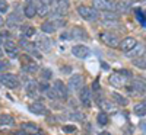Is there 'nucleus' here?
<instances>
[{"label": "nucleus", "instance_id": "nucleus-38", "mask_svg": "<svg viewBox=\"0 0 146 135\" xmlns=\"http://www.w3.org/2000/svg\"><path fill=\"white\" fill-rule=\"evenodd\" d=\"M48 89H50V86H48V81H45V80L38 84V90H40L41 93H47Z\"/></svg>", "mask_w": 146, "mask_h": 135}, {"label": "nucleus", "instance_id": "nucleus-25", "mask_svg": "<svg viewBox=\"0 0 146 135\" xmlns=\"http://www.w3.org/2000/svg\"><path fill=\"white\" fill-rule=\"evenodd\" d=\"M41 31L44 33H54L57 31V28H56V25H54L51 20H47V22H44L42 25H41Z\"/></svg>", "mask_w": 146, "mask_h": 135}, {"label": "nucleus", "instance_id": "nucleus-13", "mask_svg": "<svg viewBox=\"0 0 146 135\" xmlns=\"http://www.w3.org/2000/svg\"><path fill=\"white\" fill-rule=\"evenodd\" d=\"M28 110L32 112L34 115H47L48 113V109L44 103L41 102H34L31 105H28Z\"/></svg>", "mask_w": 146, "mask_h": 135}, {"label": "nucleus", "instance_id": "nucleus-5", "mask_svg": "<svg viewBox=\"0 0 146 135\" xmlns=\"http://www.w3.org/2000/svg\"><path fill=\"white\" fill-rule=\"evenodd\" d=\"M35 45L38 47V50L41 52H50L51 51V48H53V41L48 38L47 35H38L36 36V39H35Z\"/></svg>", "mask_w": 146, "mask_h": 135}, {"label": "nucleus", "instance_id": "nucleus-17", "mask_svg": "<svg viewBox=\"0 0 146 135\" xmlns=\"http://www.w3.org/2000/svg\"><path fill=\"white\" fill-rule=\"evenodd\" d=\"M35 15H36V6H35V3L28 2L25 6H23V16L28 18V19H32Z\"/></svg>", "mask_w": 146, "mask_h": 135}, {"label": "nucleus", "instance_id": "nucleus-11", "mask_svg": "<svg viewBox=\"0 0 146 135\" xmlns=\"http://www.w3.org/2000/svg\"><path fill=\"white\" fill-rule=\"evenodd\" d=\"M67 84H69V89H70V90H73V92H80V89L83 87V77H82L80 74H73V76L69 79Z\"/></svg>", "mask_w": 146, "mask_h": 135}, {"label": "nucleus", "instance_id": "nucleus-30", "mask_svg": "<svg viewBox=\"0 0 146 135\" xmlns=\"http://www.w3.org/2000/svg\"><path fill=\"white\" fill-rule=\"evenodd\" d=\"M22 129L25 131V132H32V134H36V132H40V128L36 126L35 124H23L22 125Z\"/></svg>", "mask_w": 146, "mask_h": 135}, {"label": "nucleus", "instance_id": "nucleus-16", "mask_svg": "<svg viewBox=\"0 0 146 135\" xmlns=\"http://www.w3.org/2000/svg\"><path fill=\"white\" fill-rule=\"evenodd\" d=\"M25 51H27V54L28 55H31L32 58H36V60H41V51L38 50V47L35 45V42L34 44H28L27 47H25Z\"/></svg>", "mask_w": 146, "mask_h": 135}, {"label": "nucleus", "instance_id": "nucleus-40", "mask_svg": "<svg viewBox=\"0 0 146 135\" xmlns=\"http://www.w3.org/2000/svg\"><path fill=\"white\" fill-rule=\"evenodd\" d=\"M63 131L67 132V134H72V132L76 131V126H75V125H64V126H63Z\"/></svg>", "mask_w": 146, "mask_h": 135}, {"label": "nucleus", "instance_id": "nucleus-24", "mask_svg": "<svg viewBox=\"0 0 146 135\" xmlns=\"http://www.w3.org/2000/svg\"><path fill=\"white\" fill-rule=\"evenodd\" d=\"M135 18L143 28H146V12L142 9H135Z\"/></svg>", "mask_w": 146, "mask_h": 135}, {"label": "nucleus", "instance_id": "nucleus-21", "mask_svg": "<svg viewBox=\"0 0 146 135\" xmlns=\"http://www.w3.org/2000/svg\"><path fill=\"white\" fill-rule=\"evenodd\" d=\"M6 25H7V28H10V29L19 26V25H21V19H19V16H18L16 13H10L9 18L6 19Z\"/></svg>", "mask_w": 146, "mask_h": 135}, {"label": "nucleus", "instance_id": "nucleus-14", "mask_svg": "<svg viewBox=\"0 0 146 135\" xmlns=\"http://www.w3.org/2000/svg\"><path fill=\"white\" fill-rule=\"evenodd\" d=\"M130 9H131V5H130L129 0H118V2H114V12H117L118 15L127 13Z\"/></svg>", "mask_w": 146, "mask_h": 135}, {"label": "nucleus", "instance_id": "nucleus-8", "mask_svg": "<svg viewBox=\"0 0 146 135\" xmlns=\"http://www.w3.org/2000/svg\"><path fill=\"white\" fill-rule=\"evenodd\" d=\"M72 54L75 55L76 58H79V60H86L89 57V54H91V50L86 45L78 44V45H75L72 48Z\"/></svg>", "mask_w": 146, "mask_h": 135}, {"label": "nucleus", "instance_id": "nucleus-31", "mask_svg": "<svg viewBox=\"0 0 146 135\" xmlns=\"http://www.w3.org/2000/svg\"><path fill=\"white\" fill-rule=\"evenodd\" d=\"M36 33V29L34 28V26H27L25 28V31H23V38H27V39H29V38H32V36Z\"/></svg>", "mask_w": 146, "mask_h": 135}, {"label": "nucleus", "instance_id": "nucleus-7", "mask_svg": "<svg viewBox=\"0 0 146 135\" xmlns=\"http://www.w3.org/2000/svg\"><path fill=\"white\" fill-rule=\"evenodd\" d=\"M79 100L83 107H91L92 105V89L88 86H83L79 92Z\"/></svg>", "mask_w": 146, "mask_h": 135}, {"label": "nucleus", "instance_id": "nucleus-35", "mask_svg": "<svg viewBox=\"0 0 146 135\" xmlns=\"http://www.w3.org/2000/svg\"><path fill=\"white\" fill-rule=\"evenodd\" d=\"M100 106L104 107L105 110H114V109H115V103L113 105L111 102H107V100H102V102L100 103Z\"/></svg>", "mask_w": 146, "mask_h": 135}, {"label": "nucleus", "instance_id": "nucleus-29", "mask_svg": "<svg viewBox=\"0 0 146 135\" xmlns=\"http://www.w3.org/2000/svg\"><path fill=\"white\" fill-rule=\"evenodd\" d=\"M133 66H136L140 70H146V57L142 55V57L135 58V60H133Z\"/></svg>", "mask_w": 146, "mask_h": 135}, {"label": "nucleus", "instance_id": "nucleus-37", "mask_svg": "<svg viewBox=\"0 0 146 135\" xmlns=\"http://www.w3.org/2000/svg\"><path fill=\"white\" fill-rule=\"evenodd\" d=\"M47 97H48V99H51V100H54V99H58V94H57V92L53 87H50L47 90Z\"/></svg>", "mask_w": 146, "mask_h": 135}, {"label": "nucleus", "instance_id": "nucleus-4", "mask_svg": "<svg viewBox=\"0 0 146 135\" xmlns=\"http://www.w3.org/2000/svg\"><path fill=\"white\" fill-rule=\"evenodd\" d=\"M21 61H22V70L25 73H28V74H34V73H36L40 70V66L36 64V61H34L32 57L28 54L21 57Z\"/></svg>", "mask_w": 146, "mask_h": 135}, {"label": "nucleus", "instance_id": "nucleus-44", "mask_svg": "<svg viewBox=\"0 0 146 135\" xmlns=\"http://www.w3.org/2000/svg\"><path fill=\"white\" fill-rule=\"evenodd\" d=\"M62 71L64 73V74H70V73H72V67H70V66H67V67H63V68H62Z\"/></svg>", "mask_w": 146, "mask_h": 135}, {"label": "nucleus", "instance_id": "nucleus-12", "mask_svg": "<svg viewBox=\"0 0 146 135\" xmlns=\"http://www.w3.org/2000/svg\"><path fill=\"white\" fill-rule=\"evenodd\" d=\"M137 45V41L135 39V38H131V36H127V38H124L123 41H120V45H118V48L123 52H129V51H131L133 48H135Z\"/></svg>", "mask_w": 146, "mask_h": 135}, {"label": "nucleus", "instance_id": "nucleus-22", "mask_svg": "<svg viewBox=\"0 0 146 135\" xmlns=\"http://www.w3.org/2000/svg\"><path fill=\"white\" fill-rule=\"evenodd\" d=\"M13 125H15L13 116H10L9 113L0 115V126H13Z\"/></svg>", "mask_w": 146, "mask_h": 135}, {"label": "nucleus", "instance_id": "nucleus-41", "mask_svg": "<svg viewBox=\"0 0 146 135\" xmlns=\"http://www.w3.org/2000/svg\"><path fill=\"white\" fill-rule=\"evenodd\" d=\"M62 39H67V41H70V39H73V35H72V31L70 32H63L62 33V36H60Z\"/></svg>", "mask_w": 146, "mask_h": 135}, {"label": "nucleus", "instance_id": "nucleus-9", "mask_svg": "<svg viewBox=\"0 0 146 135\" xmlns=\"http://www.w3.org/2000/svg\"><path fill=\"white\" fill-rule=\"evenodd\" d=\"M92 7L96 9L98 12L114 10V2H110V0H92Z\"/></svg>", "mask_w": 146, "mask_h": 135}, {"label": "nucleus", "instance_id": "nucleus-46", "mask_svg": "<svg viewBox=\"0 0 146 135\" xmlns=\"http://www.w3.org/2000/svg\"><path fill=\"white\" fill-rule=\"evenodd\" d=\"M100 135H111V134L107 132V131H102V132H100Z\"/></svg>", "mask_w": 146, "mask_h": 135}, {"label": "nucleus", "instance_id": "nucleus-26", "mask_svg": "<svg viewBox=\"0 0 146 135\" xmlns=\"http://www.w3.org/2000/svg\"><path fill=\"white\" fill-rule=\"evenodd\" d=\"M102 26L111 28V29H118L121 25H120L118 19H102Z\"/></svg>", "mask_w": 146, "mask_h": 135}, {"label": "nucleus", "instance_id": "nucleus-20", "mask_svg": "<svg viewBox=\"0 0 146 135\" xmlns=\"http://www.w3.org/2000/svg\"><path fill=\"white\" fill-rule=\"evenodd\" d=\"M111 99L117 106H127L129 105V99L120 93H111Z\"/></svg>", "mask_w": 146, "mask_h": 135}, {"label": "nucleus", "instance_id": "nucleus-15", "mask_svg": "<svg viewBox=\"0 0 146 135\" xmlns=\"http://www.w3.org/2000/svg\"><path fill=\"white\" fill-rule=\"evenodd\" d=\"M124 81H127V80L120 71H117V73H114V74L110 76V84L114 86V87H123Z\"/></svg>", "mask_w": 146, "mask_h": 135}, {"label": "nucleus", "instance_id": "nucleus-19", "mask_svg": "<svg viewBox=\"0 0 146 135\" xmlns=\"http://www.w3.org/2000/svg\"><path fill=\"white\" fill-rule=\"evenodd\" d=\"M72 35H73V39H80V41H86L88 39V33L83 28H73L72 29Z\"/></svg>", "mask_w": 146, "mask_h": 135}, {"label": "nucleus", "instance_id": "nucleus-23", "mask_svg": "<svg viewBox=\"0 0 146 135\" xmlns=\"http://www.w3.org/2000/svg\"><path fill=\"white\" fill-rule=\"evenodd\" d=\"M143 52H145V47L142 45V44H139L137 42V45L133 48L131 51H129L127 52V55L129 57H131V58H137V57H142L143 55Z\"/></svg>", "mask_w": 146, "mask_h": 135}, {"label": "nucleus", "instance_id": "nucleus-2", "mask_svg": "<svg viewBox=\"0 0 146 135\" xmlns=\"http://www.w3.org/2000/svg\"><path fill=\"white\" fill-rule=\"evenodd\" d=\"M0 83L7 89H16L19 87V77L13 73H0Z\"/></svg>", "mask_w": 146, "mask_h": 135}, {"label": "nucleus", "instance_id": "nucleus-10", "mask_svg": "<svg viewBox=\"0 0 146 135\" xmlns=\"http://www.w3.org/2000/svg\"><path fill=\"white\" fill-rule=\"evenodd\" d=\"M53 89L57 92L58 99L66 100L67 97H69V89H67V86H66L62 80H56V81H54V84H53Z\"/></svg>", "mask_w": 146, "mask_h": 135}, {"label": "nucleus", "instance_id": "nucleus-48", "mask_svg": "<svg viewBox=\"0 0 146 135\" xmlns=\"http://www.w3.org/2000/svg\"><path fill=\"white\" fill-rule=\"evenodd\" d=\"M86 135H89V134H86Z\"/></svg>", "mask_w": 146, "mask_h": 135}, {"label": "nucleus", "instance_id": "nucleus-28", "mask_svg": "<svg viewBox=\"0 0 146 135\" xmlns=\"http://www.w3.org/2000/svg\"><path fill=\"white\" fill-rule=\"evenodd\" d=\"M133 112H135L137 116H146V105L142 103H136L135 107H133Z\"/></svg>", "mask_w": 146, "mask_h": 135}, {"label": "nucleus", "instance_id": "nucleus-34", "mask_svg": "<svg viewBox=\"0 0 146 135\" xmlns=\"http://www.w3.org/2000/svg\"><path fill=\"white\" fill-rule=\"evenodd\" d=\"M9 12V3L6 0H0V15H5Z\"/></svg>", "mask_w": 146, "mask_h": 135}, {"label": "nucleus", "instance_id": "nucleus-27", "mask_svg": "<svg viewBox=\"0 0 146 135\" xmlns=\"http://www.w3.org/2000/svg\"><path fill=\"white\" fill-rule=\"evenodd\" d=\"M36 92H38V83H36L35 80H29V81L27 83V93H28L29 96H32V94H35Z\"/></svg>", "mask_w": 146, "mask_h": 135}, {"label": "nucleus", "instance_id": "nucleus-3", "mask_svg": "<svg viewBox=\"0 0 146 135\" xmlns=\"http://www.w3.org/2000/svg\"><path fill=\"white\" fill-rule=\"evenodd\" d=\"M100 39L102 41V44H105L110 48H118V45H120V38H118V35L115 32H110V31L101 32Z\"/></svg>", "mask_w": 146, "mask_h": 135}, {"label": "nucleus", "instance_id": "nucleus-36", "mask_svg": "<svg viewBox=\"0 0 146 135\" xmlns=\"http://www.w3.org/2000/svg\"><path fill=\"white\" fill-rule=\"evenodd\" d=\"M67 118L72 119V121H82L83 119V115L79 113V112H72V113H67Z\"/></svg>", "mask_w": 146, "mask_h": 135}, {"label": "nucleus", "instance_id": "nucleus-42", "mask_svg": "<svg viewBox=\"0 0 146 135\" xmlns=\"http://www.w3.org/2000/svg\"><path fill=\"white\" fill-rule=\"evenodd\" d=\"M139 128H140V131H142L143 134H146V121H145V119L139 122Z\"/></svg>", "mask_w": 146, "mask_h": 135}, {"label": "nucleus", "instance_id": "nucleus-1", "mask_svg": "<svg viewBox=\"0 0 146 135\" xmlns=\"http://www.w3.org/2000/svg\"><path fill=\"white\" fill-rule=\"evenodd\" d=\"M78 13L85 19V20H88V22H95L96 19H98L100 16V12L94 9V7H89V6H85V5H80L78 6Z\"/></svg>", "mask_w": 146, "mask_h": 135}, {"label": "nucleus", "instance_id": "nucleus-18", "mask_svg": "<svg viewBox=\"0 0 146 135\" xmlns=\"http://www.w3.org/2000/svg\"><path fill=\"white\" fill-rule=\"evenodd\" d=\"M36 15L41 16V18H45L48 15H51V6L48 5V3L41 2L40 6H36Z\"/></svg>", "mask_w": 146, "mask_h": 135}, {"label": "nucleus", "instance_id": "nucleus-39", "mask_svg": "<svg viewBox=\"0 0 146 135\" xmlns=\"http://www.w3.org/2000/svg\"><path fill=\"white\" fill-rule=\"evenodd\" d=\"M9 68V61L6 60H0V73H5Z\"/></svg>", "mask_w": 146, "mask_h": 135}, {"label": "nucleus", "instance_id": "nucleus-33", "mask_svg": "<svg viewBox=\"0 0 146 135\" xmlns=\"http://www.w3.org/2000/svg\"><path fill=\"white\" fill-rule=\"evenodd\" d=\"M96 119H98V124H100V125H102V126H105V125L108 124V121H110V119H108V115H107L105 112H101Z\"/></svg>", "mask_w": 146, "mask_h": 135}, {"label": "nucleus", "instance_id": "nucleus-43", "mask_svg": "<svg viewBox=\"0 0 146 135\" xmlns=\"http://www.w3.org/2000/svg\"><path fill=\"white\" fill-rule=\"evenodd\" d=\"M91 89H92V92H98V90H100V83H98V81H94V84H92Z\"/></svg>", "mask_w": 146, "mask_h": 135}, {"label": "nucleus", "instance_id": "nucleus-32", "mask_svg": "<svg viewBox=\"0 0 146 135\" xmlns=\"http://www.w3.org/2000/svg\"><path fill=\"white\" fill-rule=\"evenodd\" d=\"M41 79L42 80H45V81H48L51 77H53V73H51V70L50 68H41Z\"/></svg>", "mask_w": 146, "mask_h": 135}, {"label": "nucleus", "instance_id": "nucleus-47", "mask_svg": "<svg viewBox=\"0 0 146 135\" xmlns=\"http://www.w3.org/2000/svg\"><path fill=\"white\" fill-rule=\"evenodd\" d=\"M3 26V18H2V15H0V28Z\"/></svg>", "mask_w": 146, "mask_h": 135}, {"label": "nucleus", "instance_id": "nucleus-6", "mask_svg": "<svg viewBox=\"0 0 146 135\" xmlns=\"http://www.w3.org/2000/svg\"><path fill=\"white\" fill-rule=\"evenodd\" d=\"M3 48H5V54L9 58H13V60L19 58V47H18V44L15 41H12V39L5 41Z\"/></svg>", "mask_w": 146, "mask_h": 135}, {"label": "nucleus", "instance_id": "nucleus-45", "mask_svg": "<svg viewBox=\"0 0 146 135\" xmlns=\"http://www.w3.org/2000/svg\"><path fill=\"white\" fill-rule=\"evenodd\" d=\"M3 55H5V50H3V47L0 45V58H2Z\"/></svg>", "mask_w": 146, "mask_h": 135}]
</instances>
